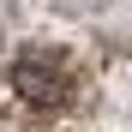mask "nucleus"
I'll return each mask as SVG.
<instances>
[{
    "instance_id": "nucleus-1",
    "label": "nucleus",
    "mask_w": 132,
    "mask_h": 132,
    "mask_svg": "<svg viewBox=\"0 0 132 132\" xmlns=\"http://www.w3.org/2000/svg\"><path fill=\"white\" fill-rule=\"evenodd\" d=\"M12 90L24 108L36 114H66L78 96H84V72L66 48H18L12 60Z\"/></svg>"
}]
</instances>
